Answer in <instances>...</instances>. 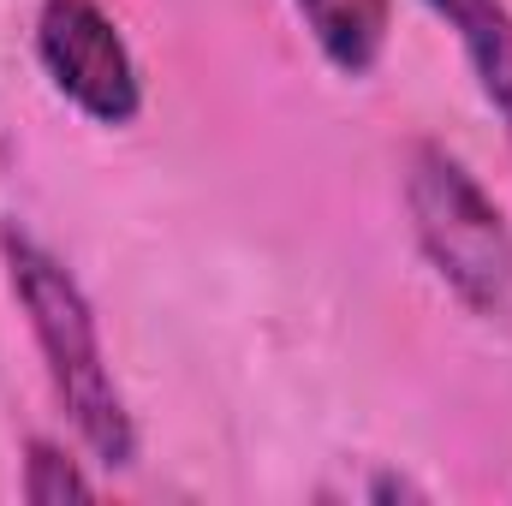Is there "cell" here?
<instances>
[{"instance_id": "7a4b0ae2", "label": "cell", "mask_w": 512, "mask_h": 506, "mask_svg": "<svg viewBox=\"0 0 512 506\" xmlns=\"http://www.w3.org/2000/svg\"><path fill=\"white\" fill-rule=\"evenodd\" d=\"M405 215L411 239L435 280L483 322L512 316V227L501 203L477 185V173L441 149L411 143L405 155Z\"/></svg>"}, {"instance_id": "8992f818", "label": "cell", "mask_w": 512, "mask_h": 506, "mask_svg": "<svg viewBox=\"0 0 512 506\" xmlns=\"http://www.w3.org/2000/svg\"><path fill=\"white\" fill-rule=\"evenodd\" d=\"M90 495H96V483L54 441H30V453H24V501L60 506V501H90Z\"/></svg>"}, {"instance_id": "3957f363", "label": "cell", "mask_w": 512, "mask_h": 506, "mask_svg": "<svg viewBox=\"0 0 512 506\" xmlns=\"http://www.w3.org/2000/svg\"><path fill=\"white\" fill-rule=\"evenodd\" d=\"M36 60L48 84L96 126H131L143 114V72L131 60L120 24L96 0H42Z\"/></svg>"}, {"instance_id": "52a82bcc", "label": "cell", "mask_w": 512, "mask_h": 506, "mask_svg": "<svg viewBox=\"0 0 512 506\" xmlns=\"http://www.w3.org/2000/svg\"><path fill=\"white\" fill-rule=\"evenodd\" d=\"M364 495H370V501H423V489H417V483H405V477H393V471L376 477Z\"/></svg>"}, {"instance_id": "277c9868", "label": "cell", "mask_w": 512, "mask_h": 506, "mask_svg": "<svg viewBox=\"0 0 512 506\" xmlns=\"http://www.w3.org/2000/svg\"><path fill=\"white\" fill-rule=\"evenodd\" d=\"M447 30L459 36L471 72H477V90L483 102L501 114V126L512 137V12L501 0H429Z\"/></svg>"}, {"instance_id": "5b68a950", "label": "cell", "mask_w": 512, "mask_h": 506, "mask_svg": "<svg viewBox=\"0 0 512 506\" xmlns=\"http://www.w3.org/2000/svg\"><path fill=\"white\" fill-rule=\"evenodd\" d=\"M292 6L334 72H346V78L376 72L387 48V24H393V0H292Z\"/></svg>"}, {"instance_id": "6da1fadb", "label": "cell", "mask_w": 512, "mask_h": 506, "mask_svg": "<svg viewBox=\"0 0 512 506\" xmlns=\"http://www.w3.org/2000/svg\"><path fill=\"white\" fill-rule=\"evenodd\" d=\"M0 262H6V280H12V298L30 322V340L48 364L54 381V399L66 405L78 441L126 471L137 465V423L126 411V393L108 370V352H102V328H96V310L84 298V286L72 280V268L48 251L42 239H30L18 221L0 227Z\"/></svg>"}]
</instances>
